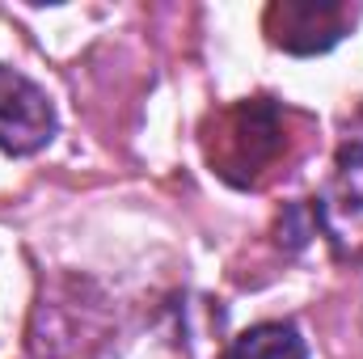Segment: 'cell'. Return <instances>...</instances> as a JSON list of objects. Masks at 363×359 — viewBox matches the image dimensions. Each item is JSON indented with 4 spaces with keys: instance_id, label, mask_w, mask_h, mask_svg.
<instances>
[{
    "instance_id": "1",
    "label": "cell",
    "mask_w": 363,
    "mask_h": 359,
    "mask_svg": "<svg viewBox=\"0 0 363 359\" xmlns=\"http://www.w3.org/2000/svg\"><path fill=\"white\" fill-rule=\"evenodd\" d=\"M283 118H287V110L271 97H254V101L224 110L216 123L220 136H216V144H207V161L216 165V174L233 186H258V178L287 148Z\"/></svg>"
},
{
    "instance_id": "2",
    "label": "cell",
    "mask_w": 363,
    "mask_h": 359,
    "mask_svg": "<svg viewBox=\"0 0 363 359\" xmlns=\"http://www.w3.org/2000/svg\"><path fill=\"white\" fill-rule=\"evenodd\" d=\"M308 216H313V228H321V237L330 241L338 263L363 258V106L342 127L334 174L313 199Z\"/></svg>"
},
{
    "instance_id": "3",
    "label": "cell",
    "mask_w": 363,
    "mask_h": 359,
    "mask_svg": "<svg viewBox=\"0 0 363 359\" xmlns=\"http://www.w3.org/2000/svg\"><path fill=\"white\" fill-rule=\"evenodd\" d=\"M359 21V4L347 0H274L262 17L267 38L287 55H321L338 47Z\"/></svg>"
},
{
    "instance_id": "4",
    "label": "cell",
    "mask_w": 363,
    "mask_h": 359,
    "mask_svg": "<svg viewBox=\"0 0 363 359\" xmlns=\"http://www.w3.org/2000/svg\"><path fill=\"white\" fill-rule=\"evenodd\" d=\"M60 131V114L43 85H34L26 72L0 64V148L9 157L43 153Z\"/></svg>"
},
{
    "instance_id": "5",
    "label": "cell",
    "mask_w": 363,
    "mask_h": 359,
    "mask_svg": "<svg viewBox=\"0 0 363 359\" xmlns=\"http://www.w3.org/2000/svg\"><path fill=\"white\" fill-rule=\"evenodd\" d=\"M224 359H308V343L291 321H262L241 330Z\"/></svg>"
}]
</instances>
